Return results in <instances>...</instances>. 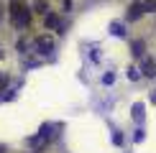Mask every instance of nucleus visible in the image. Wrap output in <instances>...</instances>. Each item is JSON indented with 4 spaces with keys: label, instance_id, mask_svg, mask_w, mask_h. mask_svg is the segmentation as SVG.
<instances>
[{
    "label": "nucleus",
    "instance_id": "39448f33",
    "mask_svg": "<svg viewBox=\"0 0 156 153\" xmlns=\"http://www.w3.org/2000/svg\"><path fill=\"white\" fill-rule=\"evenodd\" d=\"M46 25L49 28H59V18H56L54 13H46Z\"/></svg>",
    "mask_w": 156,
    "mask_h": 153
},
{
    "label": "nucleus",
    "instance_id": "0eeeda50",
    "mask_svg": "<svg viewBox=\"0 0 156 153\" xmlns=\"http://www.w3.org/2000/svg\"><path fill=\"white\" fill-rule=\"evenodd\" d=\"M133 54L136 56H144V41H136L133 43Z\"/></svg>",
    "mask_w": 156,
    "mask_h": 153
},
{
    "label": "nucleus",
    "instance_id": "6e6552de",
    "mask_svg": "<svg viewBox=\"0 0 156 153\" xmlns=\"http://www.w3.org/2000/svg\"><path fill=\"white\" fill-rule=\"evenodd\" d=\"M34 8H36L38 13H46V0H36V3H34Z\"/></svg>",
    "mask_w": 156,
    "mask_h": 153
},
{
    "label": "nucleus",
    "instance_id": "f03ea898",
    "mask_svg": "<svg viewBox=\"0 0 156 153\" xmlns=\"http://www.w3.org/2000/svg\"><path fill=\"white\" fill-rule=\"evenodd\" d=\"M34 46H36V51H41V54H51V51H54V38L51 36H38L34 41Z\"/></svg>",
    "mask_w": 156,
    "mask_h": 153
},
{
    "label": "nucleus",
    "instance_id": "423d86ee",
    "mask_svg": "<svg viewBox=\"0 0 156 153\" xmlns=\"http://www.w3.org/2000/svg\"><path fill=\"white\" fill-rule=\"evenodd\" d=\"M141 5H144V13H154L156 10V0H144Z\"/></svg>",
    "mask_w": 156,
    "mask_h": 153
},
{
    "label": "nucleus",
    "instance_id": "9b49d317",
    "mask_svg": "<svg viewBox=\"0 0 156 153\" xmlns=\"http://www.w3.org/2000/svg\"><path fill=\"white\" fill-rule=\"evenodd\" d=\"M0 56H3V49H0Z\"/></svg>",
    "mask_w": 156,
    "mask_h": 153
},
{
    "label": "nucleus",
    "instance_id": "1a4fd4ad",
    "mask_svg": "<svg viewBox=\"0 0 156 153\" xmlns=\"http://www.w3.org/2000/svg\"><path fill=\"white\" fill-rule=\"evenodd\" d=\"M3 84H5V76H3V74H0V87H3Z\"/></svg>",
    "mask_w": 156,
    "mask_h": 153
},
{
    "label": "nucleus",
    "instance_id": "7ed1b4c3",
    "mask_svg": "<svg viewBox=\"0 0 156 153\" xmlns=\"http://www.w3.org/2000/svg\"><path fill=\"white\" fill-rule=\"evenodd\" d=\"M46 140H49V133H46V130H41L38 135L28 138V145H31V148H41V145H46Z\"/></svg>",
    "mask_w": 156,
    "mask_h": 153
},
{
    "label": "nucleus",
    "instance_id": "20e7f679",
    "mask_svg": "<svg viewBox=\"0 0 156 153\" xmlns=\"http://www.w3.org/2000/svg\"><path fill=\"white\" fill-rule=\"evenodd\" d=\"M141 13H144V5H141V3H133V5H131V13H128V18H131V21H136V18H141Z\"/></svg>",
    "mask_w": 156,
    "mask_h": 153
},
{
    "label": "nucleus",
    "instance_id": "f257e3e1",
    "mask_svg": "<svg viewBox=\"0 0 156 153\" xmlns=\"http://www.w3.org/2000/svg\"><path fill=\"white\" fill-rule=\"evenodd\" d=\"M10 21H13L16 28H28V23H31L28 5H23L21 0H13V3H10Z\"/></svg>",
    "mask_w": 156,
    "mask_h": 153
},
{
    "label": "nucleus",
    "instance_id": "9d476101",
    "mask_svg": "<svg viewBox=\"0 0 156 153\" xmlns=\"http://www.w3.org/2000/svg\"><path fill=\"white\" fill-rule=\"evenodd\" d=\"M0 153H5V148H0Z\"/></svg>",
    "mask_w": 156,
    "mask_h": 153
}]
</instances>
